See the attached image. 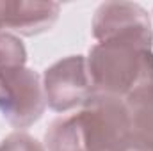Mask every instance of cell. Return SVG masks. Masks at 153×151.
<instances>
[{"mask_svg":"<svg viewBox=\"0 0 153 151\" xmlns=\"http://www.w3.org/2000/svg\"><path fill=\"white\" fill-rule=\"evenodd\" d=\"M126 151H153V150H150V148H144V146H139V144H132V146H130Z\"/></svg>","mask_w":153,"mask_h":151,"instance_id":"cell-11","label":"cell"},{"mask_svg":"<svg viewBox=\"0 0 153 151\" xmlns=\"http://www.w3.org/2000/svg\"><path fill=\"white\" fill-rule=\"evenodd\" d=\"M85 59L94 93L126 100L153 85V52L150 44L141 41H102L89 50Z\"/></svg>","mask_w":153,"mask_h":151,"instance_id":"cell-1","label":"cell"},{"mask_svg":"<svg viewBox=\"0 0 153 151\" xmlns=\"http://www.w3.org/2000/svg\"><path fill=\"white\" fill-rule=\"evenodd\" d=\"M78 119L87 151H126L132 144V123L125 100L93 93L82 105Z\"/></svg>","mask_w":153,"mask_h":151,"instance_id":"cell-2","label":"cell"},{"mask_svg":"<svg viewBox=\"0 0 153 151\" xmlns=\"http://www.w3.org/2000/svg\"><path fill=\"white\" fill-rule=\"evenodd\" d=\"M61 5L57 2L4 0L0 2L2 29H9L22 36H36L52 29L59 18Z\"/></svg>","mask_w":153,"mask_h":151,"instance_id":"cell-6","label":"cell"},{"mask_svg":"<svg viewBox=\"0 0 153 151\" xmlns=\"http://www.w3.org/2000/svg\"><path fill=\"white\" fill-rule=\"evenodd\" d=\"M0 32H2V23H0Z\"/></svg>","mask_w":153,"mask_h":151,"instance_id":"cell-12","label":"cell"},{"mask_svg":"<svg viewBox=\"0 0 153 151\" xmlns=\"http://www.w3.org/2000/svg\"><path fill=\"white\" fill-rule=\"evenodd\" d=\"M93 38L98 43L111 39H134L153 44L148 11L134 2H105L93 16Z\"/></svg>","mask_w":153,"mask_h":151,"instance_id":"cell-5","label":"cell"},{"mask_svg":"<svg viewBox=\"0 0 153 151\" xmlns=\"http://www.w3.org/2000/svg\"><path fill=\"white\" fill-rule=\"evenodd\" d=\"M0 151H46V150L32 135L23 133V132H14L0 142Z\"/></svg>","mask_w":153,"mask_h":151,"instance_id":"cell-10","label":"cell"},{"mask_svg":"<svg viewBox=\"0 0 153 151\" xmlns=\"http://www.w3.org/2000/svg\"><path fill=\"white\" fill-rule=\"evenodd\" d=\"M46 151H87L78 114L61 115L52 121L45 133Z\"/></svg>","mask_w":153,"mask_h":151,"instance_id":"cell-8","label":"cell"},{"mask_svg":"<svg viewBox=\"0 0 153 151\" xmlns=\"http://www.w3.org/2000/svg\"><path fill=\"white\" fill-rule=\"evenodd\" d=\"M43 91L46 105L55 112H68L82 107L94 93L87 59L84 55H70L43 73Z\"/></svg>","mask_w":153,"mask_h":151,"instance_id":"cell-4","label":"cell"},{"mask_svg":"<svg viewBox=\"0 0 153 151\" xmlns=\"http://www.w3.org/2000/svg\"><path fill=\"white\" fill-rule=\"evenodd\" d=\"M41 76L25 66L0 71V114L18 130L32 126L45 112Z\"/></svg>","mask_w":153,"mask_h":151,"instance_id":"cell-3","label":"cell"},{"mask_svg":"<svg viewBox=\"0 0 153 151\" xmlns=\"http://www.w3.org/2000/svg\"><path fill=\"white\" fill-rule=\"evenodd\" d=\"M125 103L130 114L134 144L153 150V85L130 94Z\"/></svg>","mask_w":153,"mask_h":151,"instance_id":"cell-7","label":"cell"},{"mask_svg":"<svg viewBox=\"0 0 153 151\" xmlns=\"http://www.w3.org/2000/svg\"><path fill=\"white\" fill-rule=\"evenodd\" d=\"M27 50L22 39L13 32H0V71L25 66Z\"/></svg>","mask_w":153,"mask_h":151,"instance_id":"cell-9","label":"cell"}]
</instances>
